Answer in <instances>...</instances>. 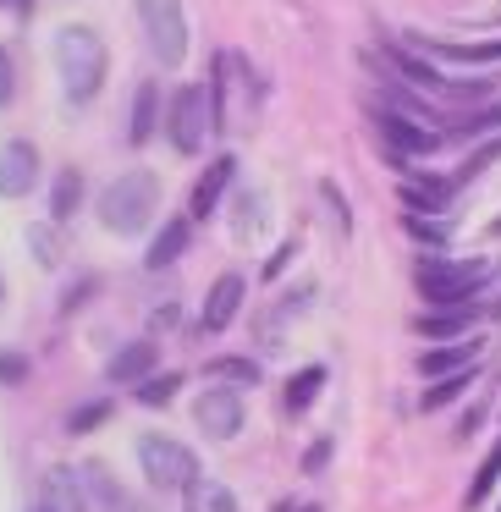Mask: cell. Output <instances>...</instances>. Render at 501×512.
Masks as SVG:
<instances>
[{
  "label": "cell",
  "mask_w": 501,
  "mask_h": 512,
  "mask_svg": "<svg viewBox=\"0 0 501 512\" xmlns=\"http://www.w3.org/2000/svg\"><path fill=\"white\" fill-rule=\"evenodd\" d=\"M56 67H61V89L72 105H89L105 89V72H111V50L94 34L89 23H72L56 34Z\"/></svg>",
  "instance_id": "1"
},
{
  "label": "cell",
  "mask_w": 501,
  "mask_h": 512,
  "mask_svg": "<svg viewBox=\"0 0 501 512\" xmlns=\"http://www.w3.org/2000/svg\"><path fill=\"white\" fill-rule=\"evenodd\" d=\"M490 276H496V265L490 259H419V298L424 309H457V303H474L479 292L490 287Z\"/></svg>",
  "instance_id": "2"
},
{
  "label": "cell",
  "mask_w": 501,
  "mask_h": 512,
  "mask_svg": "<svg viewBox=\"0 0 501 512\" xmlns=\"http://www.w3.org/2000/svg\"><path fill=\"white\" fill-rule=\"evenodd\" d=\"M155 210H160V177L155 171H122V177L100 193V226L116 237L149 232Z\"/></svg>",
  "instance_id": "3"
},
{
  "label": "cell",
  "mask_w": 501,
  "mask_h": 512,
  "mask_svg": "<svg viewBox=\"0 0 501 512\" xmlns=\"http://www.w3.org/2000/svg\"><path fill=\"white\" fill-rule=\"evenodd\" d=\"M138 17H144V39H149L160 67H182L188 61V17H182V0H138Z\"/></svg>",
  "instance_id": "4"
},
{
  "label": "cell",
  "mask_w": 501,
  "mask_h": 512,
  "mask_svg": "<svg viewBox=\"0 0 501 512\" xmlns=\"http://www.w3.org/2000/svg\"><path fill=\"white\" fill-rule=\"evenodd\" d=\"M138 468H144V479L155 490H182L199 474V457L182 441H171V435H144V441H138Z\"/></svg>",
  "instance_id": "5"
},
{
  "label": "cell",
  "mask_w": 501,
  "mask_h": 512,
  "mask_svg": "<svg viewBox=\"0 0 501 512\" xmlns=\"http://www.w3.org/2000/svg\"><path fill=\"white\" fill-rule=\"evenodd\" d=\"M204 133H210V100H204V83H188V89L171 94V144H177V155H199Z\"/></svg>",
  "instance_id": "6"
},
{
  "label": "cell",
  "mask_w": 501,
  "mask_h": 512,
  "mask_svg": "<svg viewBox=\"0 0 501 512\" xmlns=\"http://www.w3.org/2000/svg\"><path fill=\"white\" fill-rule=\"evenodd\" d=\"M193 419H199L204 435H215V441H232V435L243 430V391H237V386H210V391H199V402H193Z\"/></svg>",
  "instance_id": "7"
},
{
  "label": "cell",
  "mask_w": 501,
  "mask_h": 512,
  "mask_svg": "<svg viewBox=\"0 0 501 512\" xmlns=\"http://www.w3.org/2000/svg\"><path fill=\"white\" fill-rule=\"evenodd\" d=\"M34 188H39L34 138H6V144H0V199H28Z\"/></svg>",
  "instance_id": "8"
},
{
  "label": "cell",
  "mask_w": 501,
  "mask_h": 512,
  "mask_svg": "<svg viewBox=\"0 0 501 512\" xmlns=\"http://www.w3.org/2000/svg\"><path fill=\"white\" fill-rule=\"evenodd\" d=\"M243 298H248V281L237 276V270L215 276V287L204 292V309H199V331H204V336H221L226 325L243 314Z\"/></svg>",
  "instance_id": "9"
},
{
  "label": "cell",
  "mask_w": 501,
  "mask_h": 512,
  "mask_svg": "<svg viewBox=\"0 0 501 512\" xmlns=\"http://www.w3.org/2000/svg\"><path fill=\"white\" fill-rule=\"evenodd\" d=\"M375 127H380V138L397 149V160H408V155H435V149L446 144V133H424V127L413 122V116H402V111H380Z\"/></svg>",
  "instance_id": "10"
},
{
  "label": "cell",
  "mask_w": 501,
  "mask_h": 512,
  "mask_svg": "<svg viewBox=\"0 0 501 512\" xmlns=\"http://www.w3.org/2000/svg\"><path fill=\"white\" fill-rule=\"evenodd\" d=\"M232 177H237V155H215L210 166H204V177L193 182V193H188V221H210L215 204H221V193L232 188Z\"/></svg>",
  "instance_id": "11"
},
{
  "label": "cell",
  "mask_w": 501,
  "mask_h": 512,
  "mask_svg": "<svg viewBox=\"0 0 501 512\" xmlns=\"http://www.w3.org/2000/svg\"><path fill=\"white\" fill-rule=\"evenodd\" d=\"M479 347H485V336H457V342H446V347H430V353H419V375L441 380V375H457V369H474Z\"/></svg>",
  "instance_id": "12"
},
{
  "label": "cell",
  "mask_w": 501,
  "mask_h": 512,
  "mask_svg": "<svg viewBox=\"0 0 501 512\" xmlns=\"http://www.w3.org/2000/svg\"><path fill=\"white\" fill-rule=\"evenodd\" d=\"M479 303H457V309H424L419 320H413V331L424 336V342H457V336H468V325L479 320Z\"/></svg>",
  "instance_id": "13"
},
{
  "label": "cell",
  "mask_w": 501,
  "mask_h": 512,
  "mask_svg": "<svg viewBox=\"0 0 501 512\" xmlns=\"http://www.w3.org/2000/svg\"><path fill=\"white\" fill-rule=\"evenodd\" d=\"M155 364H160V347L155 342H127L122 353L105 364V380H111V386H138L144 375H155Z\"/></svg>",
  "instance_id": "14"
},
{
  "label": "cell",
  "mask_w": 501,
  "mask_h": 512,
  "mask_svg": "<svg viewBox=\"0 0 501 512\" xmlns=\"http://www.w3.org/2000/svg\"><path fill=\"white\" fill-rule=\"evenodd\" d=\"M39 490H45V501H39L45 512H89V496H83V479L72 474V468H50V474L39 479Z\"/></svg>",
  "instance_id": "15"
},
{
  "label": "cell",
  "mask_w": 501,
  "mask_h": 512,
  "mask_svg": "<svg viewBox=\"0 0 501 512\" xmlns=\"http://www.w3.org/2000/svg\"><path fill=\"white\" fill-rule=\"evenodd\" d=\"M188 243H193V221H188V215H171V221L155 232V243H149V259H144V265H149V270L177 265V259L188 254Z\"/></svg>",
  "instance_id": "16"
},
{
  "label": "cell",
  "mask_w": 501,
  "mask_h": 512,
  "mask_svg": "<svg viewBox=\"0 0 501 512\" xmlns=\"http://www.w3.org/2000/svg\"><path fill=\"white\" fill-rule=\"evenodd\" d=\"M160 127V83L144 78L133 89V116H127V144H149Z\"/></svg>",
  "instance_id": "17"
},
{
  "label": "cell",
  "mask_w": 501,
  "mask_h": 512,
  "mask_svg": "<svg viewBox=\"0 0 501 512\" xmlns=\"http://www.w3.org/2000/svg\"><path fill=\"white\" fill-rule=\"evenodd\" d=\"M452 193H457V182L446 177V182H435V177H408L402 182V204H408L413 215H441L446 204H452Z\"/></svg>",
  "instance_id": "18"
},
{
  "label": "cell",
  "mask_w": 501,
  "mask_h": 512,
  "mask_svg": "<svg viewBox=\"0 0 501 512\" xmlns=\"http://www.w3.org/2000/svg\"><path fill=\"white\" fill-rule=\"evenodd\" d=\"M182 512H237V496L221 485V479L193 474L188 485H182Z\"/></svg>",
  "instance_id": "19"
},
{
  "label": "cell",
  "mask_w": 501,
  "mask_h": 512,
  "mask_svg": "<svg viewBox=\"0 0 501 512\" xmlns=\"http://www.w3.org/2000/svg\"><path fill=\"white\" fill-rule=\"evenodd\" d=\"M430 56L441 61H463V67H496L501 61V39H479V45H452V39H430Z\"/></svg>",
  "instance_id": "20"
},
{
  "label": "cell",
  "mask_w": 501,
  "mask_h": 512,
  "mask_svg": "<svg viewBox=\"0 0 501 512\" xmlns=\"http://www.w3.org/2000/svg\"><path fill=\"white\" fill-rule=\"evenodd\" d=\"M78 204H83V171L67 166V171L56 177V188H50V221L67 226L72 215H78Z\"/></svg>",
  "instance_id": "21"
},
{
  "label": "cell",
  "mask_w": 501,
  "mask_h": 512,
  "mask_svg": "<svg viewBox=\"0 0 501 512\" xmlns=\"http://www.w3.org/2000/svg\"><path fill=\"white\" fill-rule=\"evenodd\" d=\"M386 56H391V67H397L408 83H419L424 94H441V89H446V78H441V72H435L430 61H419L413 50H402V45H386Z\"/></svg>",
  "instance_id": "22"
},
{
  "label": "cell",
  "mask_w": 501,
  "mask_h": 512,
  "mask_svg": "<svg viewBox=\"0 0 501 512\" xmlns=\"http://www.w3.org/2000/svg\"><path fill=\"white\" fill-rule=\"evenodd\" d=\"M320 391H325V369L309 364V369H298V375L287 380V397H281V402H287V413H309Z\"/></svg>",
  "instance_id": "23"
},
{
  "label": "cell",
  "mask_w": 501,
  "mask_h": 512,
  "mask_svg": "<svg viewBox=\"0 0 501 512\" xmlns=\"http://www.w3.org/2000/svg\"><path fill=\"white\" fill-rule=\"evenodd\" d=\"M204 375H210L215 386H259V364H254V358H237V353L210 358V364H204Z\"/></svg>",
  "instance_id": "24"
},
{
  "label": "cell",
  "mask_w": 501,
  "mask_h": 512,
  "mask_svg": "<svg viewBox=\"0 0 501 512\" xmlns=\"http://www.w3.org/2000/svg\"><path fill=\"white\" fill-rule=\"evenodd\" d=\"M474 369H479V364H474ZM474 369H457V375H441V380H430V391L419 397V408H424V413H441V408H452V402L468 391V380H474Z\"/></svg>",
  "instance_id": "25"
},
{
  "label": "cell",
  "mask_w": 501,
  "mask_h": 512,
  "mask_svg": "<svg viewBox=\"0 0 501 512\" xmlns=\"http://www.w3.org/2000/svg\"><path fill=\"white\" fill-rule=\"evenodd\" d=\"M501 485V435H496V446L485 452V463H479V474L468 479V496H463V507H485L490 501V490Z\"/></svg>",
  "instance_id": "26"
},
{
  "label": "cell",
  "mask_w": 501,
  "mask_h": 512,
  "mask_svg": "<svg viewBox=\"0 0 501 512\" xmlns=\"http://www.w3.org/2000/svg\"><path fill=\"white\" fill-rule=\"evenodd\" d=\"M28 248H34V259H39L45 270H56V265H61V226H56V221L28 226Z\"/></svg>",
  "instance_id": "27"
},
{
  "label": "cell",
  "mask_w": 501,
  "mask_h": 512,
  "mask_svg": "<svg viewBox=\"0 0 501 512\" xmlns=\"http://www.w3.org/2000/svg\"><path fill=\"white\" fill-rule=\"evenodd\" d=\"M116 413V402L111 397H94V402H78V408L67 413V435H89V430H100L105 419Z\"/></svg>",
  "instance_id": "28"
},
{
  "label": "cell",
  "mask_w": 501,
  "mask_h": 512,
  "mask_svg": "<svg viewBox=\"0 0 501 512\" xmlns=\"http://www.w3.org/2000/svg\"><path fill=\"white\" fill-rule=\"evenodd\" d=\"M182 391V375L177 369H166V375H144L138 380V402H144V408H166L171 397H177Z\"/></svg>",
  "instance_id": "29"
},
{
  "label": "cell",
  "mask_w": 501,
  "mask_h": 512,
  "mask_svg": "<svg viewBox=\"0 0 501 512\" xmlns=\"http://www.w3.org/2000/svg\"><path fill=\"white\" fill-rule=\"evenodd\" d=\"M496 127H501V100L485 105V111H468L463 122L452 127V138H485V133H496Z\"/></svg>",
  "instance_id": "30"
},
{
  "label": "cell",
  "mask_w": 501,
  "mask_h": 512,
  "mask_svg": "<svg viewBox=\"0 0 501 512\" xmlns=\"http://www.w3.org/2000/svg\"><path fill=\"white\" fill-rule=\"evenodd\" d=\"M259 226H265V199H259V193H243V199H237V221H232V232H237V237H254Z\"/></svg>",
  "instance_id": "31"
},
{
  "label": "cell",
  "mask_w": 501,
  "mask_h": 512,
  "mask_svg": "<svg viewBox=\"0 0 501 512\" xmlns=\"http://www.w3.org/2000/svg\"><path fill=\"white\" fill-rule=\"evenodd\" d=\"M83 474H89V485L100 490V501H105V507H111V512H133V507H127V496H122V490H116L111 479H105V468H100V463H89V468H83Z\"/></svg>",
  "instance_id": "32"
},
{
  "label": "cell",
  "mask_w": 501,
  "mask_h": 512,
  "mask_svg": "<svg viewBox=\"0 0 501 512\" xmlns=\"http://www.w3.org/2000/svg\"><path fill=\"white\" fill-rule=\"evenodd\" d=\"M23 380H28V353L0 347V386H23Z\"/></svg>",
  "instance_id": "33"
},
{
  "label": "cell",
  "mask_w": 501,
  "mask_h": 512,
  "mask_svg": "<svg viewBox=\"0 0 501 512\" xmlns=\"http://www.w3.org/2000/svg\"><path fill=\"white\" fill-rule=\"evenodd\" d=\"M17 100V67H12V50L0 45V111Z\"/></svg>",
  "instance_id": "34"
},
{
  "label": "cell",
  "mask_w": 501,
  "mask_h": 512,
  "mask_svg": "<svg viewBox=\"0 0 501 512\" xmlns=\"http://www.w3.org/2000/svg\"><path fill=\"white\" fill-rule=\"evenodd\" d=\"M402 226H408V232L419 237V243H446V226H435L430 215H408Z\"/></svg>",
  "instance_id": "35"
},
{
  "label": "cell",
  "mask_w": 501,
  "mask_h": 512,
  "mask_svg": "<svg viewBox=\"0 0 501 512\" xmlns=\"http://www.w3.org/2000/svg\"><path fill=\"white\" fill-rule=\"evenodd\" d=\"M292 259H298V243H281V248H276V254H270V259H265V276H270V281H276V276H281V270H287V265H292Z\"/></svg>",
  "instance_id": "36"
},
{
  "label": "cell",
  "mask_w": 501,
  "mask_h": 512,
  "mask_svg": "<svg viewBox=\"0 0 501 512\" xmlns=\"http://www.w3.org/2000/svg\"><path fill=\"white\" fill-rule=\"evenodd\" d=\"M325 463H331V435H325V441H314L309 452H303V468H309V474H320Z\"/></svg>",
  "instance_id": "37"
},
{
  "label": "cell",
  "mask_w": 501,
  "mask_h": 512,
  "mask_svg": "<svg viewBox=\"0 0 501 512\" xmlns=\"http://www.w3.org/2000/svg\"><path fill=\"white\" fill-rule=\"evenodd\" d=\"M94 287H100L94 276H89V281H78V287H67V298H61V309H78V298H89Z\"/></svg>",
  "instance_id": "38"
},
{
  "label": "cell",
  "mask_w": 501,
  "mask_h": 512,
  "mask_svg": "<svg viewBox=\"0 0 501 512\" xmlns=\"http://www.w3.org/2000/svg\"><path fill=\"white\" fill-rule=\"evenodd\" d=\"M479 424H485V408H468V413H463V424H457V435H474Z\"/></svg>",
  "instance_id": "39"
},
{
  "label": "cell",
  "mask_w": 501,
  "mask_h": 512,
  "mask_svg": "<svg viewBox=\"0 0 501 512\" xmlns=\"http://www.w3.org/2000/svg\"><path fill=\"white\" fill-rule=\"evenodd\" d=\"M0 6H12V12H28V6H34V0H0Z\"/></svg>",
  "instance_id": "40"
},
{
  "label": "cell",
  "mask_w": 501,
  "mask_h": 512,
  "mask_svg": "<svg viewBox=\"0 0 501 512\" xmlns=\"http://www.w3.org/2000/svg\"><path fill=\"white\" fill-rule=\"evenodd\" d=\"M485 314H490V320H501V298H496V303H490V309H485Z\"/></svg>",
  "instance_id": "41"
},
{
  "label": "cell",
  "mask_w": 501,
  "mask_h": 512,
  "mask_svg": "<svg viewBox=\"0 0 501 512\" xmlns=\"http://www.w3.org/2000/svg\"><path fill=\"white\" fill-rule=\"evenodd\" d=\"M0 309H6V281H0Z\"/></svg>",
  "instance_id": "42"
},
{
  "label": "cell",
  "mask_w": 501,
  "mask_h": 512,
  "mask_svg": "<svg viewBox=\"0 0 501 512\" xmlns=\"http://www.w3.org/2000/svg\"><path fill=\"white\" fill-rule=\"evenodd\" d=\"M34 512H45V507H34Z\"/></svg>",
  "instance_id": "43"
}]
</instances>
